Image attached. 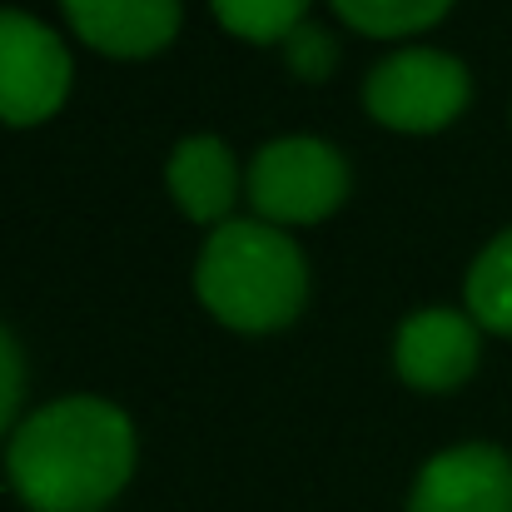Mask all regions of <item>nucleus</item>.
Segmentation results:
<instances>
[{"label":"nucleus","mask_w":512,"mask_h":512,"mask_svg":"<svg viewBox=\"0 0 512 512\" xmlns=\"http://www.w3.org/2000/svg\"><path fill=\"white\" fill-rule=\"evenodd\" d=\"M135 423L100 393H70L15 423L5 473L30 512H105L135 478Z\"/></svg>","instance_id":"nucleus-1"},{"label":"nucleus","mask_w":512,"mask_h":512,"mask_svg":"<svg viewBox=\"0 0 512 512\" xmlns=\"http://www.w3.org/2000/svg\"><path fill=\"white\" fill-rule=\"evenodd\" d=\"M194 299L239 334L289 329L309 304V259L289 229L264 219H229L209 229L194 259Z\"/></svg>","instance_id":"nucleus-2"},{"label":"nucleus","mask_w":512,"mask_h":512,"mask_svg":"<svg viewBox=\"0 0 512 512\" xmlns=\"http://www.w3.org/2000/svg\"><path fill=\"white\" fill-rule=\"evenodd\" d=\"M473 100V75L458 55L433 45H408L383 55L363 80V110L398 135L448 130Z\"/></svg>","instance_id":"nucleus-3"},{"label":"nucleus","mask_w":512,"mask_h":512,"mask_svg":"<svg viewBox=\"0 0 512 512\" xmlns=\"http://www.w3.org/2000/svg\"><path fill=\"white\" fill-rule=\"evenodd\" d=\"M348 199V160L319 135L269 140L249 160V204L264 224H319Z\"/></svg>","instance_id":"nucleus-4"},{"label":"nucleus","mask_w":512,"mask_h":512,"mask_svg":"<svg viewBox=\"0 0 512 512\" xmlns=\"http://www.w3.org/2000/svg\"><path fill=\"white\" fill-rule=\"evenodd\" d=\"M75 65L65 40L30 10L0 5V120L40 125L70 95Z\"/></svg>","instance_id":"nucleus-5"},{"label":"nucleus","mask_w":512,"mask_h":512,"mask_svg":"<svg viewBox=\"0 0 512 512\" xmlns=\"http://www.w3.org/2000/svg\"><path fill=\"white\" fill-rule=\"evenodd\" d=\"M483 353V329L473 314L458 309H418L398 324L393 339V368L408 388L423 393H448L473 378Z\"/></svg>","instance_id":"nucleus-6"},{"label":"nucleus","mask_w":512,"mask_h":512,"mask_svg":"<svg viewBox=\"0 0 512 512\" xmlns=\"http://www.w3.org/2000/svg\"><path fill=\"white\" fill-rule=\"evenodd\" d=\"M408 512H512V458L498 443H458L423 463Z\"/></svg>","instance_id":"nucleus-7"},{"label":"nucleus","mask_w":512,"mask_h":512,"mask_svg":"<svg viewBox=\"0 0 512 512\" xmlns=\"http://www.w3.org/2000/svg\"><path fill=\"white\" fill-rule=\"evenodd\" d=\"M75 35L115 60H145L165 50L184 20L179 0H60Z\"/></svg>","instance_id":"nucleus-8"},{"label":"nucleus","mask_w":512,"mask_h":512,"mask_svg":"<svg viewBox=\"0 0 512 512\" xmlns=\"http://www.w3.org/2000/svg\"><path fill=\"white\" fill-rule=\"evenodd\" d=\"M165 184H170L174 204L194 219V224H229L234 204H239V160L219 135H184L165 160Z\"/></svg>","instance_id":"nucleus-9"},{"label":"nucleus","mask_w":512,"mask_h":512,"mask_svg":"<svg viewBox=\"0 0 512 512\" xmlns=\"http://www.w3.org/2000/svg\"><path fill=\"white\" fill-rule=\"evenodd\" d=\"M463 294H468V314L478 319V329L512 339V229L488 239V249L468 269Z\"/></svg>","instance_id":"nucleus-10"},{"label":"nucleus","mask_w":512,"mask_h":512,"mask_svg":"<svg viewBox=\"0 0 512 512\" xmlns=\"http://www.w3.org/2000/svg\"><path fill=\"white\" fill-rule=\"evenodd\" d=\"M343 20L363 35H378V40H398V35H413V30H428L438 25L453 0H329Z\"/></svg>","instance_id":"nucleus-11"},{"label":"nucleus","mask_w":512,"mask_h":512,"mask_svg":"<svg viewBox=\"0 0 512 512\" xmlns=\"http://www.w3.org/2000/svg\"><path fill=\"white\" fill-rule=\"evenodd\" d=\"M209 5H214V15L229 35L259 40V45L289 40L309 15V0H209Z\"/></svg>","instance_id":"nucleus-12"},{"label":"nucleus","mask_w":512,"mask_h":512,"mask_svg":"<svg viewBox=\"0 0 512 512\" xmlns=\"http://www.w3.org/2000/svg\"><path fill=\"white\" fill-rule=\"evenodd\" d=\"M284 60H289L294 75H304V80H324V75L334 70V60H339V45H334L319 25L304 20V25L284 40Z\"/></svg>","instance_id":"nucleus-13"},{"label":"nucleus","mask_w":512,"mask_h":512,"mask_svg":"<svg viewBox=\"0 0 512 512\" xmlns=\"http://www.w3.org/2000/svg\"><path fill=\"white\" fill-rule=\"evenodd\" d=\"M20 398H25V348L0 324V433L15 423Z\"/></svg>","instance_id":"nucleus-14"}]
</instances>
